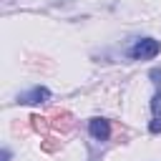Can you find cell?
I'll return each instance as SVG.
<instances>
[{"mask_svg": "<svg viewBox=\"0 0 161 161\" xmlns=\"http://www.w3.org/2000/svg\"><path fill=\"white\" fill-rule=\"evenodd\" d=\"M158 50H161V43H158V40H153V38H141V40L133 43V48H131L128 53H131L133 60H151V58L158 55Z\"/></svg>", "mask_w": 161, "mask_h": 161, "instance_id": "cell-1", "label": "cell"}, {"mask_svg": "<svg viewBox=\"0 0 161 161\" xmlns=\"http://www.w3.org/2000/svg\"><path fill=\"white\" fill-rule=\"evenodd\" d=\"M148 131L151 133H161V88H156L153 98H151V123H148Z\"/></svg>", "mask_w": 161, "mask_h": 161, "instance_id": "cell-2", "label": "cell"}, {"mask_svg": "<svg viewBox=\"0 0 161 161\" xmlns=\"http://www.w3.org/2000/svg\"><path fill=\"white\" fill-rule=\"evenodd\" d=\"M48 98H50V91H48L45 86H35V88H30L28 93L18 96V103H25V106H30V103H45Z\"/></svg>", "mask_w": 161, "mask_h": 161, "instance_id": "cell-3", "label": "cell"}, {"mask_svg": "<svg viewBox=\"0 0 161 161\" xmlns=\"http://www.w3.org/2000/svg\"><path fill=\"white\" fill-rule=\"evenodd\" d=\"M88 133L96 138V141H106L111 136V123L106 118H91L88 121Z\"/></svg>", "mask_w": 161, "mask_h": 161, "instance_id": "cell-4", "label": "cell"}, {"mask_svg": "<svg viewBox=\"0 0 161 161\" xmlns=\"http://www.w3.org/2000/svg\"><path fill=\"white\" fill-rule=\"evenodd\" d=\"M30 121H33V126H35L38 131H43V128H45V118H40V116H33Z\"/></svg>", "mask_w": 161, "mask_h": 161, "instance_id": "cell-5", "label": "cell"}, {"mask_svg": "<svg viewBox=\"0 0 161 161\" xmlns=\"http://www.w3.org/2000/svg\"><path fill=\"white\" fill-rule=\"evenodd\" d=\"M151 78H153V83H156V86H161V70H158V68H153V70H151Z\"/></svg>", "mask_w": 161, "mask_h": 161, "instance_id": "cell-6", "label": "cell"}]
</instances>
